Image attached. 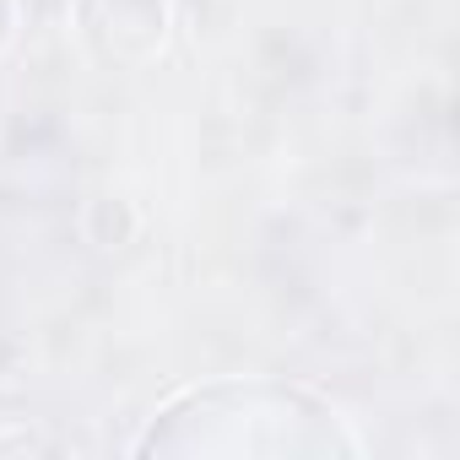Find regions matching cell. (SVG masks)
<instances>
[{
  "label": "cell",
  "instance_id": "1",
  "mask_svg": "<svg viewBox=\"0 0 460 460\" xmlns=\"http://www.w3.org/2000/svg\"><path fill=\"white\" fill-rule=\"evenodd\" d=\"M146 455H190V449H222V455H325L352 449L336 411L314 395L271 379H222L184 390L168 401L141 438Z\"/></svg>",
  "mask_w": 460,
  "mask_h": 460
}]
</instances>
